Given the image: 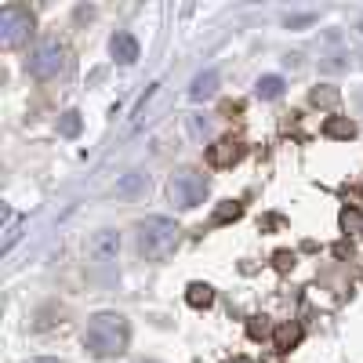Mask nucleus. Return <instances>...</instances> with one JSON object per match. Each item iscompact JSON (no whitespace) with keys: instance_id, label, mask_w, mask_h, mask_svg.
Returning <instances> with one entry per match:
<instances>
[{"instance_id":"f257e3e1","label":"nucleus","mask_w":363,"mask_h":363,"mask_svg":"<svg viewBox=\"0 0 363 363\" xmlns=\"http://www.w3.org/2000/svg\"><path fill=\"white\" fill-rule=\"evenodd\" d=\"M128 338H131V327L120 313H95L84 330V349L95 359H113L128 349Z\"/></svg>"},{"instance_id":"f03ea898","label":"nucleus","mask_w":363,"mask_h":363,"mask_svg":"<svg viewBox=\"0 0 363 363\" xmlns=\"http://www.w3.org/2000/svg\"><path fill=\"white\" fill-rule=\"evenodd\" d=\"M182 229L171 222V218H145L142 225H138V247H142V255L149 258V262H164L167 255H174V247H178V236Z\"/></svg>"},{"instance_id":"7ed1b4c3","label":"nucleus","mask_w":363,"mask_h":363,"mask_svg":"<svg viewBox=\"0 0 363 363\" xmlns=\"http://www.w3.org/2000/svg\"><path fill=\"white\" fill-rule=\"evenodd\" d=\"M167 193H171V203L182 207V211H189V207H200L203 196H207V178L193 167H182L171 174L167 182Z\"/></svg>"},{"instance_id":"20e7f679","label":"nucleus","mask_w":363,"mask_h":363,"mask_svg":"<svg viewBox=\"0 0 363 363\" xmlns=\"http://www.w3.org/2000/svg\"><path fill=\"white\" fill-rule=\"evenodd\" d=\"M29 73H33L37 80H55L58 73H66L69 66V58H66V48L58 44V40H44L33 48V55H29Z\"/></svg>"},{"instance_id":"39448f33","label":"nucleus","mask_w":363,"mask_h":363,"mask_svg":"<svg viewBox=\"0 0 363 363\" xmlns=\"http://www.w3.org/2000/svg\"><path fill=\"white\" fill-rule=\"evenodd\" d=\"M33 33V15L22 4H4L0 8V48H18Z\"/></svg>"},{"instance_id":"423d86ee","label":"nucleus","mask_w":363,"mask_h":363,"mask_svg":"<svg viewBox=\"0 0 363 363\" xmlns=\"http://www.w3.org/2000/svg\"><path fill=\"white\" fill-rule=\"evenodd\" d=\"M116 255H120V233L116 229H99L87 240V258L91 262L109 265V262H116Z\"/></svg>"},{"instance_id":"0eeeda50","label":"nucleus","mask_w":363,"mask_h":363,"mask_svg":"<svg viewBox=\"0 0 363 363\" xmlns=\"http://www.w3.org/2000/svg\"><path fill=\"white\" fill-rule=\"evenodd\" d=\"M240 157H244V145H240L236 138H222L207 149V160L215 164V167H233Z\"/></svg>"},{"instance_id":"6e6552de","label":"nucleus","mask_w":363,"mask_h":363,"mask_svg":"<svg viewBox=\"0 0 363 363\" xmlns=\"http://www.w3.org/2000/svg\"><path fill=\"white\" fill-rule=\"evenodd\" d=\"M109 51H113V58H116L120 66L138 62V40H135V33H116L109 40Z\"/></svg>"},{"instance_id":"1a4fd4ad","label":"nucleus","mask_w":363,"mask_h":363,"mask_svg":"<svg viewBox=\"0 0 363 363\" xmlns=\"http://www.w3.org/2000/svg\"><path fill=\"white\" fill-rule=\"evenodd\" d=\"M145 186H149V174H142V171H128L124 178H116V196H138V193H145Z\"/></svg>"},{"instance_id":"9d476101","label":"nucleus","mask_w":363,"mask_h":363,"mask_svg":"<svg viewBox=\"0 0 363 363\" xmlns=\"http://www.w3.org/2000/svg\"><path fill=\"white\" fill-rule=\"evenodd\" d=\"M218 91V73L215 69H207V73H200L196 80H193V87H189V95L196 99V102H203V99H211Z\"/></svg>"},{"instance_id":"9b49d317","label":"nucleus","mask_w":363,"mask_h":363,"mask_svg":"<svg viewBox=\"0 0 363 363\" xmlns=\"http://www.w3.org/2000/svg\"><path fill=\"white\" fill-rule=\"evenodd\" d=\"M323 135L327 138H356V124L349 116H327V124H323Z\"/></svg>"},{"instance_id":"f8f14e48","label":"nucleus","mask_w":363,"mask_h":363,"mask_svg":"<svg viewBox=\"0 0 363 363\" xmlns=\"http://www.w3.org/2000/svg\"><path fill=\"white\" fill-rule=\"evenodd\" d=\"M313 106H320V109H335L338 102H342V91L338 87H330V84H320V87H313Z\"/></svg>"},{"instance_id":"ddd939ff","label":"nucleus","mask_w":363,"mask_h":363,"mask_svg":"<svg viewBox=\"0 0 363 363\" xmlns=\"http://www.w3.org/2000/svg\"><path fill=\"white\" fill-rule=\"evenodd\" d=\"M186 301H189L193 309H207L211 301H215V291H211L207 284H189L186 287Z\"/></svg>"},{"instance_id":"4468645a","label":"nucleus","mask_w":363,"mask_h":363,"mask_svg":"<svg viewBox=\"0 0 363 363\" xmlns=\"http://www.w3.org/2000/svg\"><path fill=\"white\" fill-rule=\"evenodd\" d=\"M80 131H84V120H80V113H77V109H69V113H62V116H58V135L77 138Z\"/></svg>"},{"instance_id":"2eb2a0df","label":"nucleus","mask_w":363,"mask_h":363,"mask_svg":"<svg viewBox=\"0 0 363 363\" xmlns=\"http://www.w3.org/2000/svg\"><path fill=\"white\" fill-rule=\"evenodd\" d=\"M298 338H301V327H298V323H284V327H277V349L291 352V345H298Z\"/></svg>"},{"instance_id":"dca6fc26","label":"nucleus","mask_w":363,"mask_h":363,"mask_svg":"<svg viewBox=\"0 0 363 363\" xmlns=\"http://www.w3.org/2000/svg\"><path fill=\"white\" fill-rule=\"evenodd\" d=\"M22 225H26V218H22V215H11V211H8V225H4V244H0V247H4V251H11V247H15V240L22 236Z\"/></svg>"},{"instance_id":"f3484780","label":"nucleus","mask_w":363,"mask_h":363,"mask_svg":"<svg viewBox=\"0 0 363 363\" xmlns=\"http://www.w3.org/2000/svg\"><path fill=\"white\" fill-rule=\"evenodd\" d=\"M284 95V77H262L258 80V99H280Z\"/></svg>"},{"instance_id":"a211bd4d","label":"nucleus","mask_w":363,"mask_h":363,"mask_svg":"<svg viewBox=\"0 0 363 363\" xmlns=\"http://www.w3.org/2000/svg\"><path fill=\"white\" fill-rule=\"evenodd\" d=\"M157 87H160V84H149V87H145V95L138 99V106H135V116H131V131H138V124H142V116H145V106L153 102V95H157Z\"/></svg>"},{"instance_id":"6ab92c4d","label":"nucleus","mask_w":363,"mask_h":363,"mask_svg":"<svg viewBox=\"0 0 363 363\" xmlns=\"http://www.w3.org/2000/svg\"><path fill=\"white\" fill-rule=\"evenodd\" d=\"M244 215V207H240L236 200H225L218 211H215V225H222V222H229V218H240Z\"/></svg>"},{"instance_id":"aec40b11","label":"nucleus","mask_w":363,"mask_h":363,"mask_svg":"<svg viewBox=\"0 0 363 363\" xmlns=\"http://www.w3.org/2000/svg\"><path fill=\"white\" fill-rule=\"evenodd\" d=\"M189 128H193L196 138H203V135L211 131V120H207V116H193V120H189Z\"/></svg>"},{"instance_id":"412c9836","label":"nucleus","mask_w":363,"mask_h":363,"mask_svg":"<svg viewBox=\"0 0 363 363\" xmlns=\"http://www.w3.org/2000/svg\"><path fill=\"white\" fill-rule=\"evenodd\" d=\"M342 225H345V229H363L359 211H345V215H342Z\"/></svg>"},{"instance_id":"4be33fe9","label":"nucleus","mask_w":363,"mask_h":363,"mask_svg":"<svg viewBox=\"0 0 363 363\" xmlns=\"http://www.w3.org/2000/svg\"><path fill=\"white\" fill-rule=\"evenodd\" d=\"M291 265H294V255H287V251H280V255H277V269H280V272H287Z\"/></svg>"},{"instance_id":"5701e85b","label":"nucleus","mask_w":363,"mask_h":363,"mask_svg":"<svg viewBox=\"0 0 363 363\" xmlns=\"http://www.w3.org/2000/svg\"><path fill=\"white\" fill-rule=\"evenodd\" d=\"M29 363H62V359H29Z\"/></svg>"},{"instance_id":"b1692460","label":"nucleus","mask_w":363,"mask_h":363,"mask_svg":"<svg viewBox=\"0 0 363 363\" xmlns=\"http://www.w3.org/2000/svg\"><path fill=\"white\" fill-rule=\"evenodd\" d=\"M233 363H251V359H233Z\"/></svg>"},{"instance_id":"393cba45","label":"nucleus","mask_w":363,"mask_h":363,"mask_svg":"<svg viewBox=\"0 0 363 363\" xmlns=\"http://www.w3.org/2000/svg\"><path fill=\"white\" fill-rule=\"evenodd\" d=\"M359 106H363V91H359Z\"/></svg>"},{"instance_id":"a878e982","label":"nucleus","mask_w":363,"mask_h":363,"mask_svg":"<svg viewBox=\"0 0 363 363\" xmlns=\"http://www.w3.org/2000/svg\"><path fill=\"white\" fill-rule=\"evenodd\" d=\"M149 363H153V359H149Z\"/></svg>"}]
</instances>
